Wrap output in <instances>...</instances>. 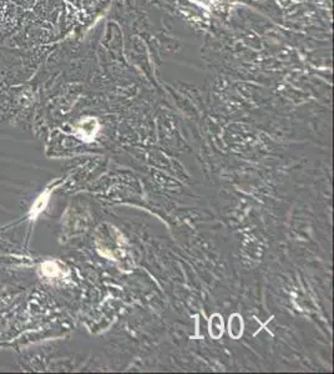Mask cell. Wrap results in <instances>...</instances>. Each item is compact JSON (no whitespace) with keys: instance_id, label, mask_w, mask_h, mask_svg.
Masks as SVG:
<instances>
[{"instance_id":"cell-2","label":"cell","mask_w":334,"mask_h":374,"mask_svg":"<svg viewBox=\"0 0 334 374\" xmlns=\"http://www.w3.org/2000/svg\"><path fill=\"white\" fill-rule=\"evenodd\" d=\"M211 319L212 321H211V326H209V334L214 338H219L222 331H224V324L219 319H216V316H214Z\"/></svg>"},{"instance_id":"cell-1","label":"cell","mask_w":334,"mask_h":374,"mask_svg":"<svg viewBox=\"0 0 334 374\" xmlns=\"http://www.w3.org/2000/svg\"><path fill=\"white\" fill-rule=\"evenodd\" d=\"M242 331H244L242 319L239 314H234V317H231V322H229V334L234 338H239V336L242 334Z\"/></svg>"},{"instance_id":"cell-3","label":"cell","mask_w":334,"mask_h":374,"mask_svg":"<svg viewBox=\"0 0 334 374\" xmlns=\"http://www.w3.org/2000/svg\"><path fill=\"white\" fill-rule=\"evenodd\" d=\"M9 1L14 3L15 5H18L24 10H29L30 8L33 9V5L35 3V0H9Z\"/></svg>"}]
</instances>
